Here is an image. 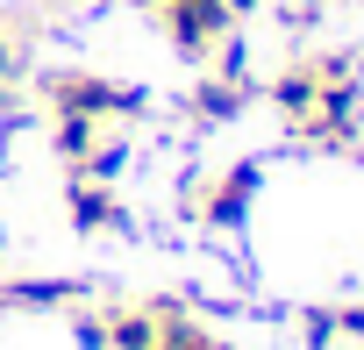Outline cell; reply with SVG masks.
Wrapping results in <instances>:
<instances>
[{
  "label": "cell",
  "mask_w": 364,
  "mask_h": 350,
  "mask_svg": "<svg viewBox=\"0 0 364 350\" xmlns=\"http://www.w3.org/2000/svg\"><path fill=\"white\" fill-rule=\"evenodd\" d=\"M250 0H150V15L164 22V36L186 51V58H215L236 36V15Z\"/></svg>",
  "instance_id": "obj_1"
},
{
  "label": "cell",
  "mask_w": 364,
  "mask_h": 350,
  "mask_svg": "<svg viewBox=\"0 0 364 350\" xmlns=\"http://www.w3.org/2000/svg\"><path fill=\"white\" fill-rule=\"evenodd\" d=\"M43 93H50V115H86V122H122V115L143 107L136 86H114L100 72H50Z\"/></svg>",
  "instance_id": "obj_2"
},
{
  "label": "cell",
  "mask_w": 364,
  "mask_h": 350,
  "mask_svg": "<svg viewBox=\"0 0 364 350\" xmlns=\"http://www.w3.org/2000/svg\"><path fill=\"white\" fill-rule=\"evenodd\" d=\"M250 193H257V164H236V171H222L215 186H193V215L208 229H236L250 215Z\"/></svg>",
  "instance_id": "obj_3"
},
{
  "label": "cell",
  "mask_w": 364,
  "mask_h": 350,
  "mask_svg": "<svg viewBox=\"0 0 364 350\" xmlns=\"http://www.w3.org/2000/svg\"><path fill=\"white\" fill-rule=\"evenodd\" d=\"M65 208H72V222H79L86 236H107V229H122V222H129V215H122V201H114V186H107V179H86V171H72Z\"/></svg>",
  "instance_id": "obj_4"
},
{
  "label": "cell",
  "mask_w": 364,
  "mask_h": 350,
  "mask_svg": "<svg viewBox=\"0 0 364 350\" xmlns=\"http://www.w3.org/2000/svg\"><path fill=\"white\" fill-rule=\"evenodd\" d=\"M107 350H157V307H114L107 314Z\"/></svg>",
  "instance_id": "obj_5"
},
{
  "label": "cell",
  "mask_w": 364,
  "mask_h": 350,
  "mask_svg": "<svg viewBox=\"0 0 364 350\" xmlns=\"http://www.w3.org/2000/svg\"><path fill=\"white\" fill-rule=\"evenodd\" d=\"M79 286L72 279H15V286H0V300L8 307H65Z\"/></svg>",
  "instance_id": "obj_6"
},
{
  "label": "cell",
  "mask_w": 364,
  "mask_h": 350,
  "mask_svg": "<svg viewBox=\"0 0 364 350\" xmlns=\"http://www.w3.org/2000/svg\"><path fill=\"white\" fill-rule=\"evenodd\" d=\"M72 336H79V350H107V314H72Z\"/></svg>",
  "instance_id": "obj_7"
},
{
  "label": "cell",
  "mask_w": 364,
  "mask_h": 350,
  "mask_svg": "<svg viewBox=\"0 0 364 350\" xmlns=\"http://www.w3.org/2000/svg\"><path fill=\"white\" fill-rule=\"evenodd\" d=\"M15 72H22V51H15L8 29H0V115H8V86H15Z\"/></svg>",
  "instance_id": "obj_8"
}]
</instances>
